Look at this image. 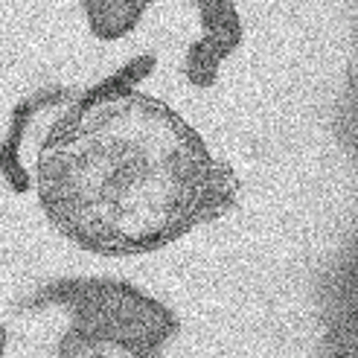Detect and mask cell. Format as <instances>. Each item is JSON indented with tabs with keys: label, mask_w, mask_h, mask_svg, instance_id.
I'll use <instances>...</instances> for the list:
<instances>
[{
	"label": "cell",
	"mask_w": 358,
	"mask_h": 358,
	"mask_svg": "<svg viewBox=\"0 0 358 358\" xmlns=\"http://www.w3.org/2000/svg\"><path fill=\"white\" fill-rule=\"evenodd\" d=\"M201 169L199 140L169 108L120 96L85 114L70 134H52L41 184L85 248L137 250L175 236L195 210Z\"/></svg>",
	"instance_id": "1"
}]
</instances>
